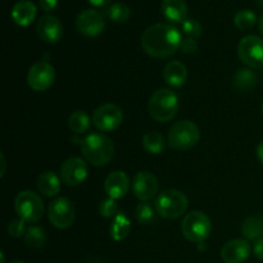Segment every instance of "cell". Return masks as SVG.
Segmentation results:
<instances>
[{
	"mask_svg": "<svg viewBox=\"0 0 263 263\" xmlns=\"http://www.w3.org/2000/svg\"><path fill=\"white\" fill-rule=\"evenodd\" d=\"M143 146L148 153L161 154L166 148V141H164L163 135L157 131H149L143 136Z\"/></svg>",
	"mask_w": 263,
	"mask_h": 263,
	"instance_id": "cell-25",
	"label": "cell"
},
{
	"mask_svg": "<svg viewBox=\"0 0 263 263\" xmlns=\"http://www.w3.org/2000/svg\"><path fill=\"white\" fill-rule=\"evenodd\" d=\"M36 31L39 37L46 44H55L63 37V25L51 14H45L39 20Z\"/></svg>",
	"mask_w": 263,
	"mask_h": 263,
	"instance_id": "cell-15",
	"label": "cell"
},
{
	"mask_svg": "<svg viewBox=\"0 0 263 263\" xmlns=\"http://www.w3.org/2000/svg\"><path fill=\"white\" fill-rule=\"evenodd\" d=\"M25 221L22 218H18V220L10 221L9 225H8V234H9L12 238H21L22 235H25L27 229H26Z\"/></svg>",
	"mask_w": 263,
	"mask_h": 263,
	"instance_id": "cell-33",
	"label": "cell"
},
{
	"mask_svg": "<svg viewBox=\"0 0 263 263\" xmlns=\"http://www.w3.org/2000/svg\"><path fill=\"white\" fill-rule=\"evenodd\" d=\"M154 210L156 208L152 207V204H149L148 202L140 203L135 208V218L141 225H153V223L157 222Z\"/></svg>",
	"mask_w": 263,
	"mask_h": 263,
	"instance_id": "cell-29",
	"label": "cell"
},
{
	"mask_svg": "<svg viewBox=\"0 0 263 263\" xmlns=\"http://www.w3.org/2000/svg\"><path fill=\"white\" fill-rule=\"evenodd\" d=\"M2 166H3L2 176H4V175H5V167H7V162H5V157H4V154H3V153H2Z\"/></svg>",
	"mask_w": 263,
	"mask_h": 263,
	"instance_id": "cell-39",
	"label": "cell"
},
{
	"mask_svg": "<svg viewBox=\"0 0 263 263\" xmlns=\"http://www.w3.org/2000/svg\"><path fill=\"white\" fill-rule=\"evenodd\" d=\"M259 76L252 68H241L233 76L234 89L240 92H249L258 85Z\"/></svg>",
	"mask_w": 263,
	"mask_h": 263,
	"instance_id": "cell-21",
	"label": "cell"
},
{
	"mask_svg": "<svg viewBox=\"0 0 263 263\" xmlns=\"http://www.w3.org/2000/svg\"><path fill=\"white\" fill-rule=\"evenodd\" d=\"M257 156H258L259 162L263 164V139L261 140V143L258 144V146H257Z\"/></svg>",
	"mask_w": 263,
	"mask_h": 263,
	"instance_id": "cell-38",
	"label": "cell"
},
{
	"mask_svg": "<svg viewBox=\"0 0 263 263\" xmlns=\"http://www.w3.org/2000/svg\"><path fill=\"white\" fill-rule=\"evenodd\" d=\"M212 222L205 213L200 211H193L187 213L181 223V233L190 243H204L211 235Z\"/></svg>",
	"mask_w": 263,
	"mask_h": 263,
	"instance_id": "cell-5",
	"label": "cell"
},
{
	"mask_svg": "<svg viewBox=\"0 0 263 263\" xmlns=\"http://www.w3.org/2000/svg\"><path fill=\"white\" fill-rule=\"evenodd\" d=\"M253 253H254V256L259 259V261H263V238L259 239V240H257L256 243H254Z\"/></svg>",
	"mask_w": 263,
	"mask_h": 263,
	"instance_id": "cell-36",
	"label": "cell"
},
{
	"mask_svg": "<svg viewBox=\"0 0 263 263\" xmlns=\"http://www.w3.org/2000/svg\"><path fill=\"white\" fill-rule=\"evenodd\" d=\"M10 14H12V20L14 21L15 25L21 26V27H27L36 18L37 8L30 0H20L13 5Z\"/></svg>",
	"mask_w": 263,
	"mask_h": 263,
	"instance_id": "cell-18",
	"label": "cell"
},
{
	"mask_svg": "<svg viewBox=\"0 0 263 263\" xmlns=\"http://www.w3.org/2000/svg\"><path fill=\"white\" fill-rule=\"evenodd\" d=\"M181 33L170 23H156L144 31L141 48L152 58H168L176 53L181 44Z\"/></svg>",
	"mask_w": 263,
	"mask_h": 263,
	"instance_id": "cell-1",
	"label": "cell"
},
{
	"mask_svg": "<svg viewBox=\"0 0 263 263\" xmlns=\"http://www.w3.org/2000/svg\"><path fill=\"white\" fill-rule=\"evenodd\" d=\"M189 207L186 195L176 189H166L159 193L154 202L156 212L166 220H176L185 215Z\"/></svg>",
	"mask_w": 263,
	"mask_h": 263,
	"instance_id": "cell-4",
	"label": "cell"
},
{
	"mask_svg": "<svg viewBox=\"0 0 263 263\" xmlns=\"http://www.w3.org/2000/svg\"><path fill=\"white\" fill-rule=\"evenodd\" d=\"M262 113H263V105H262Z\"/></svg>",
	"mask_w": 263,
	"mask_h": 263,
	"instance_id": "cell-43",
	"label": "cell"
},
{
	"mask_svg": "<svg viewBox=\"0 0 263 263\" xmlns=\"http://www.w3.org/2000/svg\"><path fill=\"white\" fill-rule=\"evenodd\" d=\"M149 115L157 122H168L179 110V97L171 89L157 90L153 92L148 103Z\"/></svg>",
	"mask_w": 263,
	"mask_h": 263,
	"instance_id": "cell-3",
	"label": "cell"
},
{
	"mask_svg": "<svg viewBox=\"0 0 263 263\" xmlns=\"http://www.w3.org/2000/svg\"><path fill=\"white\" fill-rule=\"evenodd\" d=\"M159 184L157 177L148 171H140L134 176L133 192L141 202H149L158 195Z\"/></svg>",
	"mask_w": 263,
	"mask_h": 263,
	"instance_id": "cell-14",
	"label": "cell"
},
{
	"mask_svg": "<svg viewBox=\"0 0 263 263\" xmlns=\"http://www.w3.org/2000/svg\"><path fill=\"white\" fill-rule=\"evenodd\" d=\"M25 241L30 248L40 249L46 243V234L39 226H30L25 234Z\"/></svg>",
	"mask_w": 263,
	"mask_h": 263,
	"instance_id": "cell-27",
	"label": "cell"
},
{
	"mask_svg": "<svg viewBox=\"0 0 263 263\" xmlns=\"http://www.w3.org/2000/svg\"><path fill=\"white\" fill-rule=\"evenodd\" d=\"M257 2H258V4L261 5V7H263V0H257Z\"/></svg>",
	"mask_w": 263,
	"mask_h": 263,
	"instance_id": "cell-41",
	"label": "cell"
},
{
	"mask_svg": "<svg viewBox=\"0 0 263 263\" xmlns=\"http://www.w3.org/2000/svg\"><path fill=\"white\" fill-rule=\"evenodd\" d=\"M238 55L252 69L263 67V40L256 35H248L238 44Z\"/></svg>",
	"mask_w": 263,
	"mask_h": 263,
	"instance_id": "cell-8",
	"label": "cell"
},
{
	"mask_svg": "<svg viewBox=\"0 0 263 263\" xmlns=\"http://www.w3.org/2000/svg\"><path fill=\"white\" fill-rule=\"evenodd\" d=\"M107 14L109 20H112L116 23H123L130 18L131 10L123 3H115L110 5L107 10Z\"/></svg>",
	"mask_w": 263,
	"mask_h": 263,
	"instance_id": "cell-30",
	"label": "cell"
},
{
	"mask_svg": "<svg viewBox=\"0 0 263 263\" xmlns=\"http://www.w3.org/2000/svg\"><path fill=\"white\" fill-rule=\"evenodd\" d=\"M87 2H89L91 5H94V7L102 8V7H105V5L109 4L112 0H87Z\"/></svg>",
	"mask_w": 263,
	"mask_h": 263,
	"instance_id": "cell-37",
	"label": "cell"
},
{
	"mask_svg": "<svg viewBox=\"0 0 263 263\" xmlns=\"http://www.w3.org/2000/svg\"><path fill=\"white\" fill-rule=\"evenodd\" d=\"M162 13L172 23H184L187 17V5L185 0H163Z\"/></svg>",
	"mask_w": 263,
	"mask_h": 263,
	"instance_id": "cell-20",
	"label": "cell"
},
{
	"mask_svg": "<svg viewBox=\"0 0 263 263\" xmlns=\"http://www.w3.org/2000/svg\"><path fill=\"white\" fill-rule=\"evenodd\" d=\"M37 189L44 197H55L61 190V179L53 171H45L37 177Z\"/></svg>",
	"mask_w": 263,
	"mask_h": 263,
	"instance_id": "cell-22",
	"label": "cell"
},
{
	"mask_svg": "<svg viewBox=\"0 0 263 263\" xmlns=\"http://www.w3.org/2000/svg\"><path fill=\"white\" fill-rule=\"evenodd\" d=\"M48 217L51 225L57 229H68L73 225L76 218V210L73 203L67 198H57L48 207Z\"/></svg>",
	"mask_w": 263,
	"mask_h": 263,
	"instance_id": "cell-9",
	"label": "cell"
},
{
	"mask_svg": "<svg viewBox=\"0 0 263 263\" xmlns=\"http://www.w3.org/2000/svg\"><path fill=\"white\" fill-rule=\"evenodd\" d=\"M99 213L104 218H115L120 213L118 212V204L112 198L102 200L99 204Z\"/></svg>",
	"mask_w": 263,
	"mask_h": 263,
	"instance_id": "cell-31",
	"label": "cell"
},
{
	"mask_svg": "<svg viewBox=\"0 0 263 263\" xmlns=\"http://www.w3.org/2000/svg\"><path fill=\"white\" fill-rule=\"evenodd\" d=\"M241 234L248 240H259L263 238V218L259 216H249L241 226Z\"/></svg>",
	"mask_w": 263,
	"mask_h": 263,
	"instance_id": "cell-24",
	"label": "cell"
},
{
	"mask_svg": "<svg viewBox=\"0 0 263 263\" xmlns=\"http://www.w3.org/2000/svg\"><path fill=\"white\" fill-rule=\"evenodd\" d=\"M130 187V179L123 171H113L104 181V190L112 199H121L125 197Z\"/></svg>",
	"mask_w": 263,
	"mask_h": 263,
	"instance_id": "cell-17",
	"label": "cell"
},
{
	"mask_svg": "<svg viewBox=\"0 0 263 263\" xmlns=\"http://www.w3.org/2000/svg\"><path fill=\"white\" fill-rule=\"evenodd\" d=\"M163 79L172 87L184 86L187 80L186 67L179 61L168 62L163 68Z\"/></svg>",
	"mask_w": 263,
	"mask_h": 263,
	"instance_id": "cell-19",
	"label": "cell"
},
{
	"mask_svg": "<svg viewBox=\"0 0 263 263\" xmlns=\"http://www.w3.org/2000/svg\"><path fill=\"white\" fill-rule=\"evenodd\" d=\"M81 152L87 163L95 167H103L113 159L115 145L104 134L92 133L81 141Z\"/></svg>",
	"mask_w": 263,
	"mask_h": 263,
	"instance_id": "cell-2",
	"label": "cell"
},
{
	"mask_svg": "<svg viewBox=\"0 0 263 263\" xmlns=\"http://www.w3.org/2000/svg\"><path fill=\"white\" fill-rule=\"evenodd\" d=\"M251 244L247 239H233L221 249V258L225 263H244L251 256Z\"/></svg>",
	"mask_w": 263,
	"mask_h": 263,
	"instance_id": "cell-16",
	"label": "cell"
},
{
	"mask_svg": "<svg viewBox=\"0 0 263 263\" xmlns=\"http://www.w3.org/2000/svg\"><path fill=\"white\" fill-rule=\"evenodd\" d=\"M55 80V71L50 63L45 61L36 62L27 73V84L35 91H45Z\"/></svg>",
	"mask_w": 263,
	"mask_h": 263,
	"instance_id": "cell-11",
	"label": "cell"
},
{
	"mask_svg": "<svg viewBox=\"0 0 263 263\" xmlns=\"http://www.w3.org/2000/svg\"><path fill=\"white\" fill-rule=\"evenodd\" d=\"M14 208L20 218L28 223H36L44 215L43 199L40 195L31 190L18 193L14 199Z\"/></svg>",
	"mask_w": 263,
	"mask_h": 263,
	"instance_id": "cell-7",
	"label": "cell"
},
{
	"mask_svg": "<svg viewBox=\"0 0 263 263\" xmlns=\"http://www.w3.org/2000/svg\"><path fill=\"white\" fill-rule=\"evenodd\" d=\"M59 0H39V5L44 12H53L58 7Z\"/></svg>",
	"mask_w": 263,
	"mask_h": 263,
	"instance_id": "cell-35",
	"label": "cell"
},
{
	"mask_svg": "<svg viewBox=\"0 0 263 263\" xmlns=\"http://www.w3.org/2000/svg\"><path fill=\"white\" fill-rule=\"evenodd\" d=\"M90 123H91V120H90L89 115L85 110H74L68 117L69 128L74 134H79V135L89 131Z\"/></svg>",
	"mask_w": 263,
	"mask_h": 263,
	"instance_id": "cell-26",
	"label": "cell"
},
{
	"mask_svg": "<svg viewBox=\"0 0 263 263\" xmlns=\"http://www.w3.org/2000/svg\"><path fill=\"white\" fill-rule=\"evenodd\" d=\"M131 229V221L125 213L120 212L112 221L110 225V238L115 241H122L127 238Z\"/></svg>",
	"mask_w": 263,
	"mask_h": 263,
	"instance_id": "cell-23",
	"label": "cell"
},
{
	"mask_svg": "<svg viewBox=\"0 0 263 263\" xmlns=\"http://www.w3.org/2000/svg\"><path fill=\"white\" fill-rule=\"evenodd\" d=\"M180 50L184 54H194L198 50V43L195 39L192 37H185L181 40L180 44Z\"/></svg>",
	"mask_w": 263,
	"mask_h": 263,
	"instance_id": "cell-34",
	"label": "cell"
},
{
	"mask_svg": "<svg viewBox=\"0 0 263 263\" xmlns=\"http://www.w3.org/2000/svg\"><path fill=\"white\" fill-rule=\"evenodd\" d=\"M123 122V112L118 105L107 103L92 113V123L102 133H112Z\"/></svg>",
	"mask_w": 263,
	"mask_h": 263,
	"instance_id": "cell-10",
	"label": "cell"
},
{
	"mask_svg": "<svg viewBox=\"0 0 263 263\" xmlns=\"http://www.w3.org/2000/svg\"><path fill=\"white\" fill-rule=\"evenodd\" d=\"M200 140V130L194 122L189 120L179 121L168 133L170 148L176 151H187L197 145Z\"/></svg>",
	"mask_w": 263,
	"mask_h": 263,
	"instance_id": "cell-6",
	"label": "cell"
},
{
	"mask_svg": "<svg viewBox=\"0 0 263 263\" xmlns=\"http://www.w3.org/2000/svg\"><path fill=\"white\" fill-rule=\"evenodd\" d=\"M258 27H259V31H261V33L263 35V14L261 15V18H259L258 21Z\"/></svg>",
	"mask_w": 263,
	"mask_h": 263,
	"instance_id": "cell-40",
	"label": "cell"
},
{
	"mask_svg": "<svg viewBox=\"0 0 263 263\" xmlns=\"http://www.w3.org/2000/svg\"><path fill=\"white\" fill-rule=\"evenodd\" d=\"M76 28L86 37H95L105 28V17L102 12L95 9H86L76 18Z\"/></svg>",
	"mask_w": 263,
	"mask_h": 263,
	"instance_id": "cell-12",
	"label": "cell"
},
{
	"mask_svg": "<svg viewBox=\"0 0 263 263\" xmlns=\"http://www.w3.org/2000/svg\"><path fill=\"white\" fill-rule=\"evenodd\" d=\"M182 32L187 37L197 39L202 35V25L197 20H186L182 23Z\"/></svg>",
	"mask_w": 263,
	"mask_h": 263,
	"instance_id": "cell-32",
	"label": "cell"
},
{
	"mask_svg": "<svg viewBox=\"0 0 263 263\" xmlns=\"http://www.w3.org/2000/svg\"><path fill=\"white\" fill-rule=\"evenodd\" d=\"M10 263H25V262H22V261H14V262H10Z\"/></svg>",
	"mask_w": 263,
	"mask_h": 263,
	"instance_id": "cell-42",
	"label": "cell"
},
{
	"mask_svg": "<svg viewBox=\"0 0 263 263\" xmlns=\"http://www.w3.org/2000/svg\"><path fill=\"white\" fill-rule=\"evenodd\" d=\"M89 167L86 161L79 157L66 159L61 166V179L68 186H77L86 180Z\"/></svg>",
	"mask_w": 263,
	"mask_h": 263,
	"instance_id": "cell-13",
	"label": "cell"
},
{
	"mask_svg": "<svg viewBox=\"0 0 263 263\" xmlns=\"http://www.w3.org/2000/svg\"><path fill=\"white\" fill-rule=\"evenodd\" d=\"M257 22V15L251 9H241L234 17V25L240 31L251 30Z\"/></svg>",
	"mask_w": 263,
	"mask_h": 263,
	"instance_id": "cell-28",
	"label": "cell"
}]
</instances>
